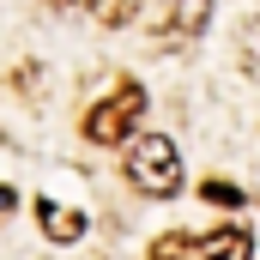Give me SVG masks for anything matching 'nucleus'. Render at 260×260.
Wrapping results in <instances>:
<instances>
[{
	"instance_id": "6",
	"label": "nucleus",
	"mask_w": 260,
	"mask_h": 260,
	"mask_svg": "<svg viewBox=\"0 0 260 260\" xmlns=\"http://www.w3.org/2000/svg\"><path fill=\"white\" fill-rule=\"evenodd\" d=\"M151 260H200V242H194V236H182V230H170V236L151 242Z\"/></svg>"
},
{
	"instance_id": "7",
	"label": "nucleus",
	"mask_w": 260,
	"mask_h": 260,
	"mask_svg": "<svg viewBox=\"0 0 260 260\" xmlns=\"http://www.w3.org/2000/svg\"><path fill=\"white\" fill-rule=\"evenodd\" d=\"M206 12H212V0H176V30L182 37H200L206 30Z\"/></svg>"
},
{
	"instance_id": "5",
	"label": "nucleus",
	"mask_w": 260,
	"mask_h": 260,
	"mask_svg": "<svg viewBox=\"0 0 260 260\" xmlns=\"http://www.w3.org/2000/svg\"><path fill=\"white\" fill-rule=\"evenodd\" d=\"M67 6H79V12H91L103 24H127L133 12H139V0H67Z\"/></svg>"
},
{
	"instance_id": "2",
	"label": "nucleus",
	"mask_w": 260,
	"mask_h": 260,
	"mask_svg": "<svg viewBox=\"0 0 260 260\" xmlns=\"http://www.w3.org/2000/svg\"><path fill=\"white\" fill-rule=\"evenodd\" d=\"M139 115H145V91H139V79H121V85L79 121V133H85L91 145H121V139L139 127Z\"/></svg>"
},
{
	"instance_id": "1",
	"label": "nucleus",
	"mask_w": 260,
	"mask_h": 260,
	"mask_svg": "<svg viewBox=\"0 0 260 260\" xmlns=\"http://www.w3.org/2000/svg\"><path fill=\"white\" fill-rule=\"evenodd\" d=\"M127 182L139 194H151V200L176 194V188H182V151H176L164 133H139L133 151H127Z\"/></svg>"
},
{
	"instance_id": "3",
	"label": "nucleus",
	"mask_w": 260,
	"mask_h": 260,
	"mask_svg": "<svg viewBox=\"0 0 260 260\" xmlns=\"http://www.w3.org/2000/svg\"><path fill=\"white\" fill-rule=\"evenodd\" d=\"M37 224L49 242H79L85 236V212L79 206H55V200H37Z\"/></svg>"
},
{
	"instance_id": "8",
	"label": "nucleus",
	"mask_w": 260,
	"mask_h": 260,
	"mask_svg": "<svg viewBox=\"0 0 260 260\" xmlns=\"http://www.w3.org/2000/svg\"><path fill=\"white\" fill-rule=\"evenodd\" d=\"M200 194L212 200V206H242V194H236V188H230V182H218V176H212V182H206V188H200Z\"/></svg>"
},
{
	"instance_id": "9",
	"label": "nucleus",
	"mask_w": 260,
	"mask_h": 260,
	"mask_svg": "<svg viewBox=\"0 0 260 260\" xmlns=\"http://www.w3.org/2000/svg\"><path fill=\"white\" fill-rule=\"evenodd\" d=\"M12 206H18V194H12V188H0V212H12Z\"/></svg>"
},
{
	"instance_id": "4",
	"label": "nucleus",
	"mask_w": 260,
	"mask_h": 260,
	"mask_svg": "<svg viewBox=\"0 0 260 260\" xmlns=\"http://www.w3.org/2000/svg\"><path fill=\"white\" fill-rule=\"evenodd\" d=\"M194 242H200V260H248V230H242V224L206 230V236H194Z\"/></svg>"
}]
</instances>
